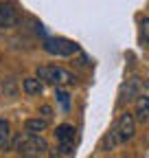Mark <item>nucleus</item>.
I'll return each mask as SVG.
<instances>
[{"label":"nucleus","instance_id":"obj_7","mask_svg":"<svg viewBox=\"0 0 149 158\" xmlns=\"http://www.w3.org/2000/svg\"><path fill=\"white\" fill-rule=\"evenodd\" d=\"M20 22V15H18V9L11 2H5L0 0V29H11Z\"/></svg>","mask_w":149,"mask_h":158},{"label":"nucleus","instance_id":"obj_3","mask_svg":"<svg viewBox=\"0 0 149 158\" xmlns=\"http://www.w3.org/2000/svg\"><path fill=\"white\" fill-rule=\"evenodd\" d=\"M37 79H40L42 84H53L57 88L74 84V77L62 66H40L37 68Z\"/></svg>","mask_w":149,"mask_h":158},{"label":"nucleus","instance_id":"obj_5","mask_svg":"<svg viewBox=\"0 0 149 158\" xmlns=\"http://www.w3.org/2000/svg\"><path fill=\"white\" fill-rule=\"evenodd\" d=\"M55 136H57V143H59V154L70 156L72 149H74V127L64 123L55 130Z\"/></svg>","mask_w":149,"mask_h":158},{"label":"nucleus","instance_id":"obj_10","mask_svg":"<svg viewBox=\"0 0 149 158\" xmlns=\"http://www.w3.org/2000/svg\"><path fill=\"white\" fill-rule=\"evenodd\" d=\"M11 147V125L9 121L0 118V149H9Z\"/></svg>","mask_w":149,"mask_h":158},{"label":"nucleus","instance_id":"obj_1","mask_svg":"<svg viewBox=\"0 0 149 158\" xmlns=\"http://www.w3.org/2000/svg\"><path fill=\"white\" fill-rule=\"evenodd\" d=\"M136 132V118L132 112H123L119 118H116V123L112 125V130L103 136V141H101V149L103 152H112L114 147H119L121 143H127L129 138L134 136Z\"/></svg>","mask_w":149,"mask_h":158},{"label":"nucleus","instance_id":"obj_8","mask_svg":"<svg viewBox=\"0 0 149 158\" xmlns=\"http://www.w3.org/2000/svg\"><path fill=\"white\" fill-rule=\"evenodd\" d=\"M140 88H143V81L138 77H129L127 81L123 84L121 88V97H119V103H125V101H136L138 94H140Z\"/></svg>","mask_w":149,"mask_h":158},{"label":"nucleus","instance_id":"obj_11","mask_svg":"<svg viewBox=\"0 0 149 158\" xmlns=\"http://www.w3.org/2000/svg\"><path fill=\"white\" fill-rule=\"evenodd\" d=\"M22 88H24V92H26V94H42L44 84H42L37 77H29V79H24Z\"/></svg>","mask_w":149,"mask_h":158},{"label":"nucleus","instance_id":"obj_13","mask_svg":"<svg viewBox=\"0 0 149 158\" xmlns=\"http://www.w3.org/2000/svg\"><path fill=\"white\" fill-rule=\"evenodd\" d=\"M55 97H57V101L62 103V108L68 112L70 110V101H68V92L66 90H62V88H57V90H55Z\"/></svg>","mask_w":149,"mask_h":158},{"label":"nucleus","instance_id":"obj_2","mask_svg":"<svg viewBox=\"0 0 149 158\" xmlns=\"http://www.w3.org/2000/svg\"><path fill=\"white\" fill-rule=\"evenodd\" d=\"M13 149H18V154L22 158H44L48 152V143L40 134L26 132V134H20L13 141Z\"/></svg>","mask_w":149,"mask_h":158},{"label":"nucleus","instance_id":"obj_14","mask_svg":"<svg viewBox=\"0 0 149 158\" xmlns=\"http://www.w3.org/2000/svg\"><path fill=\"white\" fill-rule=\"evenodd\" d=\"M42 114L44 116H50V106H42Z\"/></svg>","mask_w":149,"mask_h":158},{"label":"nucleus","instance_id":"obj_6","mask_svg":"<svg viewBox=\"0 0 149 158\" xmlns=\"http://www.w3.org/2000/svg\"><path fill=\"white\" fill-rule=\"evenodd\" d=\"M134 114H136L134 118L140 121V123L149 121V81H145L143 88H140V94L136 99V112Z\"/></svg>","mask_w":149,"mask_h":158},{"label":"nucleus","instance_id":"obj_12","mask_svg":"<svg viewBox=\"0 0 149 158\" xmlns=\"http://www.w3.org/2000/svg\"><path fill=\"white\" fill-rule=\"evenodd\" d=\"M24 127H26V132H31V134H40V132L46 130V121H44V118H26Z\"/></svg>","mask_w":149,"mask_h":158},{"label":"nucleus","instance_id":"obj_4","mask_svg":"<svg viewBox=\"0 0 149 158\" xmlns=\"http://www.w3.org/2000/svg\"><path fill=\"white\" fill-rule=\"evenodd\" d=\"M44 51L50 55H57V57H68L72 53H77V44L64 37H48V40H44Z\"/></svg>","mask_w":149,"mask_h":158},{"label":"nucleus","instance_id":"obj_9","mask_svg":"<svg viewBox=\"0 0 149 158\" xmlns=\"http://www.w3.org/2000/svg\"><path fill=\"white\" fill-rule=\"evenodd\" d=\"M138 44L149 46V18L147 15L138 18Z\"/></svg>","mask_w":149,"mask_h":158}]
</instances>
